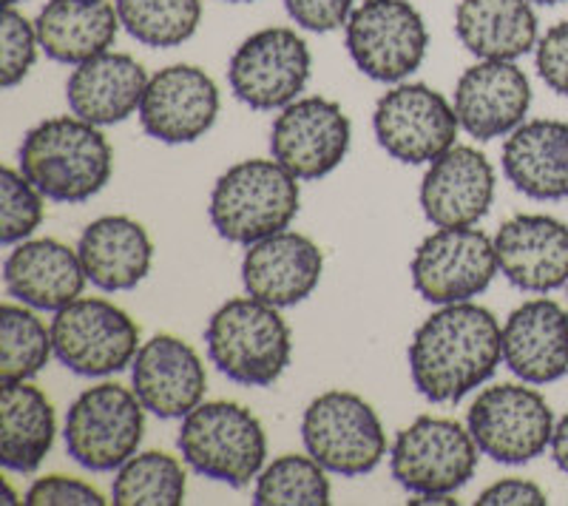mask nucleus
I'll return each instance as SVG.
<instances>
[{
  "mask_svg": "<svg viewBox=\"0 0 568 506\" xmlns=\"http://www.w3.org/2000/svg\"><path fill=\"white\" fill-rule=\"evenodd\" d=\"M409 376L426 402L455 404L489 382L504 362V327L471 302L440 305L409 342Z\"/></svg>",
  "mask_w": 568,
  "mask_h": 506,
  "instance_id": "f257e3e1",
  "label": "nucleus"
},
{
  "mask_svg": "<svg viewBox=\"0 0 568 506\" xmlns=\"http://www.w3.org/2000/svg\"><path fill=\"white\" fill-rule=\"evenodd\" d=\"M409 504H415V506H453V504H458V500H455L453 495H415Z\"/></svg>",
  "mask_w": 568,
  "mask_h": 506,
  "instance_id": "a19ab883",
  "label": "nucleus"
},
{
  "mask_svg": "<svg viewBox=\"0 0 568 506\" xmlns=\"http://www.w3.org/2000/svg\"><path fill=\"white\" fill-rule=\"evenodd\" d=\"M504 364L524 384H551L566 376L568 313L555 298H531L509 313Z\"/></svg>",
  "mask_w": 568,
  "mask_h": 506,
  "instance_id": "5701e85b",
  "label": "nucleus"
},
{
  "mask_svg": "<svg viewBox=\"0 0 568 506\" xmlns=\"http://www.w3.org/2000/svg\"><path fill=\"white\" fill-rule=\"evenodd\" d=\"M149 72L125 52H103L74 65L65 80V103L71 114L91 125H114L140 111Z\"/></svg>",
  "mask_w": 568,
  "mask_h": 506,
  "instance_id": "b1692460",
  "label": "nucleus"
},
{
  "mask_svg": "<svg viewBox=\"0 0 568 506\" xmlns=\"http://www.w3.org/2000/svg\"><path fill=\"white\" fill-rule=\"evenodd\" d=\"M551 458L557 467L568 475V413L555 424V435H551Z\"/></svg>",
  "mask_w": 568,
  "mask_h": 506,
  "instance_id": "ea45409f",
  "label": "nucleus"
},
{
  "mask_svg": "<svg viewBox=\"0 0 568 506\" xmlns=\"http://www.w3.org/2000/svg\"><path fill=\"white\" fill-rule=\"evenodd\" d=\"M227 3H253V0H227Z\"/></svg>",
  "mask_w": 568,
  "mask_h": 506,
  "instance_id": "37998d69",
  "label": "nucleus"
},
{
  "mask_svg": "<svg viewBox=\"0 0 568 506\" xmlns=\"http://www.w3.org/2000/svg\"><path fill=\"white\" fill-rule=\"evenodd\" d=\"M375 140L404 165H429L458 140L455 105L426 83H398L373 114Z\"/></svg>",
  "mask_w": 568,
  "mask_h": 506,
  "instance_id": "ddd939ff",
  "label": "nucleus"
},
{
  "mask_svg": "<svg viewBox=\"0 0 568 506\" xmlns=\"http://www.w3.org/2000/svg\"><path fill=\"white\" fill-rule=\"evenodd\" d=\"M0 40H3V45H0V83H3V89H14V85L27 80L34 60H38V29L18 9L7 7Z\"/></svg>",
  "mask_w": 568,
  "mask_h": 506,
  "instance_id": "f704fd0d",
  "label": "nucleus"
},
{
  "mask_svg": "<svg viewBox=\"0 0 568 506\" xmlns=\"http://www.w3.org/2000/svg\"><path fill=\"white\" fill-rule=\"evenodd\" d=\"M529 3H540V7H557V3H566V0H529Z\"/></svg>",
  "mask_w": 568,
  "mask_h": 506,
  "instance_id": "79ce46f5",
  "label": "nucleus"
},
{
  "mask_svg": "<svg viewBox=\"0 0 568 506\" xmlns=\"http://www.w3.org/2000/svg\"><path fill=\"white\" fill-rule=\"evenodd\" d=\"M324 253L311 236L278 231L247 245L242 282L247 296L273 307H293L311 296L322 282Z\"/></svg>",
  "mask_w": 568,
  "mask_h": 506,
  "instance_id": "412c9836",
  "label": "nucleus"
},
{
  "mask_svg": "<svg viewBox=\"0 0 568 506\" xmlns=\"http://www.w3.org/2000/svg\"><path fill=\"white\" fill-rule=\"evenodd\" d=\"M302 442L327 473L358 478L373 473L387 455V433L358 393L327 389L304 409Z\"/></svg>",
  "mask_w": 568,
  "mask_h": 506,
  "instance_id": "0eeeda50",
  "label": "nucleus"
},
{
  "mask_svg": "<svg viewBox=\"0 0 568 506\" xmlns=\"http://www.w3.org/2000/svg\"><path fill=\"white\" fill-rule=\"evenodd\" d=\"M131 389L151 416L185 418L205 398V364L185 338L156 333L131 362Z\"/></svg>",
  "mask_w": 568,
  "mask_h": 506,
  "instance_id": "f3484780",
  "label": "nucleus"
},
{
  "mask_svg": "<svg viewBox=\"0 0 568 506\" xmlns=\"http://www.w3.org/2000/svg\"><path fill=\"white\" fill-rule=\"evenodd\" d=\"M497 267L526 293H551L568 285V225L546 214H520L495 236Z\"/></svg>",
  "mask_w": 568,
  "mask_h": 506,
  "instance_id": "aec40b11",
  "label": "nucleus"
},
{
  "mask_svg": "<svg viewBox=\"0 0 568 506\" xmlns=\"http://www.w3.org/2000/svg\"><path fill=\"white\" fill-rule=\"evenodd\" d=\"M23 504L32 506H103L109 500L103 498L98 487H91L80 478H69V475H45L38 478L32 487L27 489Z\"/></svg>",
  "mask_w": 568,
  "mask_h": 506,
  "instance_id": "c9c22d12",
  "label": "nucleus"
},
{
  "mask_svg": "<svg viewBox=\"0 0 568 506\" xmlns=\"http://www.w3.org/2000/svg\"><path fill=\"white\" fill-rule=\"evenodd\" d=\"M504 174L531 200H568V123L517 125L504 143Z\"/></svg>",
  "mask_w": 568,
  "mask_h": 506,
  "instance_id": "bb28decb",
  "label": "nucleus"
},
{
  "mask_svg": "<svg viewBox=\"0 0 568 506\" xmlns=\"http://www.w3.org/2000/svg\"><path fill=\"white\" fill-rule=\"evenodd\" d=\"M20 171L52 202L80 205L98 196L114 174V149L80 118H52L34 125L20 143Z\"/></svg>",
  "mask_w": 568,
  "mask_h": 506,
  "instance_id": "f03ea898",
  "label": "nucleus"
},
{
  "mask_svg": "<svg viewBox=\"0 0 568 506\" xmlns=\"http://www.w3.org/2000/svg\"><path fill=\"white\" fill-rule=\"evenodd\" d=\"M537 74L551 91L568 98V20L555 23L537 40Z\"/></svg>",
  "mask_w": 568,
  "mask_h": 506,
  "instance_id": "e433bc0d",
  "label": "nucleus"
},
{
  "mask_svg": "<svg viewBox=\"0 0 568 506\" xmlns=\"http://www.w3.org/2000/svg\"><path fill=\"white\" fill-rule=\"evenodd\" d=\"M495 240L480 227H438L418 245L409 276L420 298L433 305L471 302L495 280Z\"/></svg>",
  "mask_w": 568,
  "mask_h": 506,
  "instance_id": "4468645a",
  "label": "nucleus"
},
{
  "mask_svg": "<svg viewBox=\"0 0 568 506\" xmlns=\"http://www.w3.org/2000/svg\"><path fill=\"white\" fill-rule=\"evenodd\" d=\"M58 416L52 398L32 382H3L0 389V464L9 473H34L52 453Z\"/></svg>",
  "mask_w": 568,
  "mask_h": 506,
  "instance_id": "cd10ccee",
  "label": "nucleus"
},
{
  "mask_svg": "<svg viewBox=\"0 0 568 506\" xmlns=\"http://www.w3.org/2000/svg\"><path fill=\"white\" fill-rule=\"evenodd\" d=\"M3 3H7V7H14V3H20V0H3Z\"/></svg>",
  "mask_w": 568,
  "mask_h": 506,
  "instance_id": "c03bdc74",
  "label": "nucleus"
},
{
  "mask_svg": "<svg viewBox=\"0 0 568 506\" xmlns=\"http://www.w3.org/2000/svg\"><path fill=\"white\" fill-rule=\"evenodd\" d=\"M207 358L242 387H271L293 358V333L278 307L253 296L227 298L205 327Z\"/></svg>",
  "mask_w": 568,
  "mask_h": 506,
  "instance_id": "7ed1b4c3",
  "label": "nucleus"
},
{
  "mask_svg": "<svg viewBox=\"0 0 568 506\" xmlns=\"http://www.w3.org/2000/svg\"><path fill=\"white\" fill-rule=\"evenodd\" d=\"M480 506H546L549 498L537 487L535 480L526 478H504L495 480L478 495Z\"/></svg>",
  "mask_w": 568,
  "mask_h": 506,
  "instance_id": "58836bf2",
  "label": "nucleus"
},
{
  "mask_svg": "<svg viewBox=\"0 0 568 506\" xmlns=\"http://www.w3.org/2000/svg\"><path fill=\"white\" fill-rule=\"evenodd\" d=\"M480 449L455 418L420 416L395 435L389 469L413 495H455L478 469Z\"/></svg>",
  "mask_w": 568,
  "mask_h": 506,
  "instance_id": "1a4fd4ad",
  "label": "nucleus"
},
{
  "mask_svg": "<svg viewBox=\"0 0 568 506\" xmlns=\"http://www.w3.org/2000/svg\"><path fill=\"white\" fill-rule=\"evenodd\" d=\"M89 282L80 253L58 240H23L3 262L7 293L34 311H63Z\"/></svg>",
  "mask_w": 568,
  "mask_h": 506,
  "instance_id": "4be33fe9",
  "label": "nucleus"
},
{
  "mask_svg": "<svg viewBox=\"0 0 568 506\" xmlns=\"http://www.w3.org/2000/svg\"><path fill=\"white\" fill-rule=\"evenodd\" d=\"M125 32L151 49H174L202 23V0H114Z\"/></svg>",
  "mask_w": 568,
  "mask_h": 506,
  "instance_id": "2f4dec72",
  "label": "nucleus"
},
{
  "mask_svg": "<svg viewBox=\"0 0 568 506\" xmlns=\"http://www.w3.org/2000/svg\"><path fill=\"white\" fill-rule=\"evenodd\" d=\"M253 504L258 506H327V469L313 455H282L256 478Z\"/></svg>",
  "mask_w": 568,
  "mask_h": 506,
  "instance_id": "473e14b6",
  "label": "nucleus"
},
{
  "mask_svg": "<svg viewBox=\"0 0 568 506\" xmlns=\"http://www.w3.org/2000/svg\"><path fill=\"white\" fill-rule=\"evenodd\" d=\"M80 262L89 282L100 291H134L151 273L154 242L136 220L123 214L100 216L78 242Z\"/></svg>",
  "mask_w": 568,
  "mask_h": 506,
  "instance_id": "393cba45",
  "label": "nucleus"
},
{
  "mask_svg": "<svg viewBox=\"0 0 568 506\" xmlns=\"http://www.w3.org/2000/svg\"><path fill=\"white\" fill-rule=\"evenodd\" d=\"M302 205L298 180L276 160H242L211 191L213 231L233 245H253L287 231Z\"/></svg>",
  "mask_w": 568,
  "mask_h": 506,
  "instance_id": "20e7f679",
  "label": "nucleus"
},
{
  "mask_svg": "<svg viewBox=\"0 0 568 506\" xmlns=\"http://www.w3.org/2000/svg\"><path fill=\"white\" fill-rule=\"evenodd\" d=\"M455 114L469 136L489 143L524 125L531 105V83L515 60H480L455 85Z\"/></svg>",
  "mask_w": 568,
  "mask_h": 506,
  "instance_id": "a211bd4d",
  "label": "nucleus"
},
{
  "mask_svg": "<svg viewBox=\"0 0 568 506\" xmlns=\"http://www.w3.org/2000/svg\"><path fill=\"white\" fill-rule=\"evenodd\" d=\"M145 413L134 389L114 382L94 384L65 413V453L89 473H114L140 449Z\"/></svg>",
  "mask_w": 568,
  "mask_h": 506,
  "instance_id": "423d86ee",
  "label": "nucleus"
},
{
  "mask_svg": "<svg viewBox=\"0 0 568 506\" xmlns=\"http://www.w3.org/2000/svg\"><path fill=\"white\" fill-rule=\"evenodd\" d=\"M471 438L497 464H526L551 447L555 413L535 387L495 384L486 387L466 418Z\"/></svg>",
  "mask_w": 568,
  "mask_h": 506,
  "instance_id": "f8f14e48",
  "label": "nucleus"
},
{
  "mask_svg": "<svg viewBox=\"0 0 568 506\" xmlns=\"http://www.w3.org/2000/svg\"><path fill=\"white\" fill-rule=\"evenodd\" d=\"M185 493L187 480L180 458L160 449L131 455L111 484V500L116 506H180Z\"/></svg>",
  "mask_w": 568,
  "mask_h": 506,
  "instance_id": "c756f323",
  "label": "nucleus"
},
{
  "mask_svg": "<svg viewBox=\"0 0 568 506\" xmlns=\"http://www.w3.org/2000/svg\"><path fill=\"white\" fill-rule=\"evenodd\" d=\"M52 342L58 362L83 378L125 371L142 347L134 318L100 296H80L54 313Z\"/></svg>",
  "mask_w": 568,
  "mask_h": 506,
  "instance_id": "6e6552de",
  "label": "nucleus"
},
{
  "mask_svg": "<svg viewBox=\"0 0 568 506\" xmlns=\"http://www.w3.org/2000/svg\"><path fill=\"white\" fill-rule=\"evenodd\" d=\"M355 0H284L293 23L307 32L327 34L347 27Z\"/></svg>",
  "mask_w": 568,
  "mask_h": 506,
  "instance_id": "4c0bfd02",
  "label": "nucleus"
},
{
  "mask_svg": "<svg viewBox=\"0 0 568 506\" xmlns=\"http://www.w3.org/2000/svg\"><path fill=\"white\" fill-rule=\"evenodd\" d=\"M495 202V169L484 151L453 145L420 182V211L435 227L478 225Z\"/></svg>",
  "mask_w": 568,
  "mask_h": 506,
  "instance_id": "6ab92c4d",
  "label": "nucleus"
},
{
  "mask_svg": "<svg viewBox=\"0 0 568 506\" xmlns=\"http://www.w3.org/2000/svg\"><path fill=\"white\" fill-rule=\"evenodd\" d=\"M120 27L111 0H49L34 20L45 58L63 65H80L111 52Z\"/></svg>",
  "mask_w": 568,
  "mask_h": 506,
  "instance_id": "a878e982",
  "label": "nucleus"
},
{
  "mask_svg": "<svg viewBox=\"0 0 568 506\" xmlns=\"http://www.w3.org/2000/svg\"><path fill=\"white\" fill-rule=\"evenodd\" d=\"M353 143V125L336 100L302 98L273 120L271 154L298 182L333 174Z\"/></svg>",
  "mask_w": 568,
  "mask_h": 506,
  "instance_id": "2eb2a0df",
  "label": "nucleus"
},
{
  "mask_svg": "<svg viewBox=\"0 0 568 506\" xmlns=\"http://www.w3.org/2000/svg\"><path fill=\"white\" fill-rule=\"evenodd\" d=\"M45 196L34 189L23 171H0V242L7 247L29 240L43 222Z\"/></svg>",
  "mask_w": 568,
  "mask_h": 506,
  "instance_id": "72a5a7b5",
  "label": "nucleus"
},
{
  "mask_svg": "<svg viewBox=\"0 0 568 506\" xmlns=\"http://www.w3.org/2000/svg\"><path fill=\"white\" fill-rule=\"evenodd\" d=\"M311 45L296 29L267 27L242 40L227 63L233 98L253 111H282L311 80Z\"/></svg>",
  "mask_w": 568,
  "mask_h": 506,
  "instance_id": "9b49d317",
  "label": "nucleus"
},
{
  "mask_svg": "<svg viewBox=\"0 0 568 506\" xmlns=\"http://www.w3.org/2000/svg\"><path fill=\"white\" fill-rule=\"evenodd\" d=\"M54 353L52 327L29 305L0 307V382H29Z\"/></svg>",
  "mask_w": 568,
  "mask_h": 506,
  "instance_id": "7c9ffc66",
  "label": "nucleus"
},
{
  "mask_svg": "<svg viewBox=\"0 0 568 506\" xmlns=\"http://www.w3.org/2000/svg\"><path fill=\"white\" fill-rule=\"evenodd\" d=\"M455 34L480 60H517L540 40L529 0H458Z\"/></svg>",
  "mask_w": 568,
  "mask_h": 506,
  "instance_id": "c85d7f7f",
  "label": "nucleus"
},
{
  "mask_svg": "<svg viewBox=\"0 0 568 506\" xmlns=\"http://www.w3.org/2000/svg\"><path fill=\"white\" fill-rule=\"evenodd\" d=\"M136 114L156 143H196L220 118V89L200 65H165L149 80Z\"/></svg>",
  "mask_w": 568,
  "mask_h": 506,
  "instance_id": "dca6fc26",
  "label": "nucleus"
},
{
  "mask_svg": "<svg viewBox=\"0 0 568 506\" xmlns=\"http://www.w3.org/2000/svg\"><path fill=\"white\" fill-rule=\"evenodd\" d=\"M176 447L182 462L202 478L242 489L265 469L267 435L242 404L202 402L182 418Z\"/></svg>",
  "mask_w": 568,
  "mask_h": 506,
  "instance_id": "39448f33",
  "label": "nucleus"
},
{
  "mask_svg": "<svg viewBox=\"0 0 568 506\" xmlns=\"http://www.w3.org/2000/svg\"><path fill=\"white\" fill-rule=\"evenodd\" d=\"M347 52L375 83H400L418 72L429 32L409 0H364L344 27Z\"/></svg>",
  "mask_w": 568,
  "mask_h": 506,
  "instance_id": "9d476101",
  "label": "nucleus"
}]
</instances>
